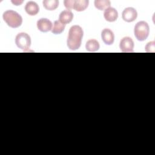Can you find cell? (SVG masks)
Instances as JSON below:
<instances>
[{"label": "cell", "mask_w": 155, "mask_h": 155, "mask_svg": "<svg viewBox=\"0 0 155 155\" xmlns=\"http://www.w3.org/2000/svg\"><path fill=\"white\" fill-rule=\"evenodd\" d=\"M83 35V30L79 25H75L70 27L67 40V44L69 49L76 50L80 47Z\"/></svg>", "instance_id": "obj_1"}, {"label": "cell", "mask_w": 155, "mask_h": 155, "mask_svg": "<svg viewBox=\"0 0 155 155\" xmlns=\"http://www.w3.org/2000/svg\"><path fill=\"white\" fill-rule=\"evenodd\" d=\"M4 21L12 28H18L22 23L21 16L15 11L8 10L5 11L2 15Z\"/></svg>", "instance_id": "obj_2"}, {"label": "cell", "mask_w": 155, "mask_h": 155, "mask_svg": "<svg viewBox=\"0 0 155 155\" xmlns=\"http://www.w3.org/2000/svg\"><path fill=\"white\" fill-rule=\"evenodd\" d=\"M150 27L145 21H139L134 26V33L136 38L139 41H145L148 36Z\"/></svg>", "instance_id": "obj_3"}, {"label": "cell", "mask_w": 155, "mask_h": 155, "mask_svg": "<svg viewBox=\"0 0 155 155\" xmlns=\"http://www.w3.org/2000/svg\"><path fill=\"white\" fill-rule=\"evenodd\" d=\"M15 44L17 47L22 50H28L31 45V39L30 36L24 32L18 33L15 38Z\"/></svg>", "instance_id": "obj_4"}, {"label": "cell", "mask_w": 155, "mask_h": 155, "mask_svg": "<svg viewBox=\"0 0 155 155\" xmlns=\"http://www.w3.org/2000/svg\"><path fill=\"white\" fill-rule=\"evenodd\" d=\"M119 47L122 52H133L134 48V42L130 37H124L120 40Z\"/></svg>", "instance_id": "obj_5"}, {"label": "cell", "mask_w": 155, "mask_h": 155, "mask_svg": "<svg viewBox=\"0 0 155 155\" xmlns=\"http://www.w3.org/2000/svg\"><path fill=\"white\" fill-rule=\"evenodd\" d=\"M137 13L135 8L133 7H127L124 10L122 14V17L124 21L127 22H131L137 18Z\"/></svg>", "instance_id": "obj_6"}, {"label": "cell", "mask_w": 155, "mask_h": 155, "mask_svg": "<svg viewBox=\"0 0 155 155\" xmlns=\"http://www.w3.org/2000/svg\"><path fill=\"white\" fill-rule=\"evenodd\" d=\"M38 29L42 32H47L52 29V22L47 18H41L37 21Z\"/></svg>", "instance_id": "obj_7"}, {"label": "cell", "mask_w": 155, "mask_h": 155, "mask_svg": "<svg viewBox=\"0 0 155 155\" xmlns=\"http://www.w3.org/2000/svg\"><path fill=\"white\" fill-rule=\"evenodd\" d=\"M101 38L103 42L109 45L113 44L114 41V33L109 28H105L102 31Z\"/></svg>", "instance_id": "obj_8"}, {"label": "cell", "mask_w": 155, "mask_h": 155, "mask_svg": "<svg viewBox=\"0 0 155 155\" xmlns=\"http://www.w3.org/2000/svg\"><path fill=\"white\" fill-rule=\"evenodd\" d=\"M104 16L106 21L108 22H114L118 18V13L117 10L113 7H108L105 10Z\"/></svg>", "instance_id": "obj_9"}, {"label": "cell", "mask_w": 155, "mask_h": 155, "mask_svg": "<svg viewBox=\"0 0 155 155\" xmlns=\"http://www.w3.org/2000/svg\"><path fill=\"white\" fill-rule=\"evenodd\" d=\"M25 10L28 15L30 16H35L38 13L39 8L37 3L35 2L28 1L25 6Z\"/></svg>", "instance_id": "obj_10"}, {"label": "cell", "mask_w": 155, "mask_h": 155, "mask_svg": "<svg viewBox=\"0 0 155 155\" xmlns=\"http://www.w3.org/2000/svg\"><path fill=\"white\" fill-rule=\"evenodd\" d=\"M73 14L70 10H63L59 15V19L61 22L64 24H68L73 20Z\"/></svg>", "instance_id": "obj_11"}, {"label": "cell", "mask_w": 155, "mask_h": 155, "mask_svg": "<svg viewBox=\"0 0 155 155\" xmlns=\"http://www.w3.org/2000/svg\"><path fill=\"white\" fill-rule=\"evenodd\" d=\"M88 0H76L74 1L73 8L78 12H82L88 7Z\"/></svg>", "instance_id": "obj_12"}, {"label": "cell", "mask_w": 155, "mask_h": 155, "mask_svg": "<svg viewBox=\"0 0 155 155\" xmlns=\"http://www.w3.org/2000/svg\"><path fill=\"white\" fill-rule=\"evenodd\" d=\"M44 7L50 11L56 10L59 5V1L58 0H44L42 1Z\"/></svg>", "instance_id": "obj_13"}, {"label": "cell", "mask_w": 155, "mask_h": 155, "mask_svg": "<svg viewBox=\"0 0 155 155\" xmlns=\"http://www.w3.org/2000/svg\"><path fill=\"white\" fill-rule=\"evenodd\" d=\"M99 44L98 41L96 39H90L88 40L85 44V48L87 50L90 52H94L99 50Z\"/></svg>", "instance_id": "obj_14"}, {"label": "cell", "mask_w": 155, "mask_h": 155, "mask_svg": "<svg viewBox=\"0 0 155 155\" xmlns=\"http://www.w3.org/2000/svg\"><path fill=\"white\" fill-rule=\"evenodd\" d=\"M65 27V24H62L59 21H55L51 29V32L55 35L61 34L64 30Z\"/></svg>", "instance_id": "obj_15"}, {"label": "cell", "mask_w": 155, "mask_h": 155, "mask_svg": "<svg viewBox=\"0 0 155 155\" xmlns=\"http://www.w3.org/2000/svg\"><path fill=\"white\" fill-rule=\"evenodd\" d=\"M94 6L99 10H105L110 6V1L108 0H96Z\"/></svg>", "instance_id": "obj_16"}, {"label": "cell", "mask_w": 155, "mask_h": 155, "mask_svg": "<svg viewBox=\"0 0 155 155\" xmlns=\"http://www.w3.org/2000/svg\"><path fill=\"white\" fill-rule=\"evenodd\" d=\"M145 51L147 52H154L155 51V42L151 41L148 42L145 46Z\"/></svg>", "instance_id": "obj_17"}, {"label": "cell", "mask_w": 155, "mask_h": 155, "mask_svg": "<svg viewBox=\"0 0 155 155\" xmlns=\"http://www.w3.org/2000/svg\"><path fill=\"white\" fill-rule=\"evenodd\" d=\"M64 6L67 10H70L73 8L74 1V0H65L64 1Z\"/></svg>", "instance_id": "obj_18"}, {"label": "cell", "mask_w": 155, "mask_h": 155, "mask_svg": "<svg viewBox=\"0 0 155 155\" xmlns=\"http://www.w3.org/2000/svg\"><path fill=\"white\" fill-rule=\"evenodd\" d=\"M11 2L15 5H20L23 2V1H11Z\"/></svg>", "instance_id": "obj_19"}]
</instances>
